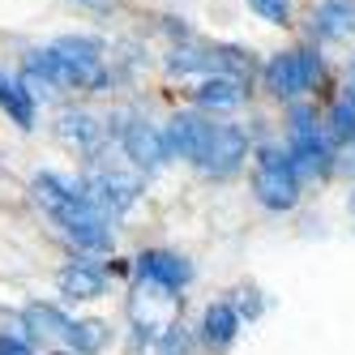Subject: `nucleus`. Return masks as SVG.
<instances>
[{"instance_id":"14","label":"nucleus","mask_w":355,"mask_h":355,"mask_svg":"<svg viewBox=\"0 0 355 355\" xmlns=\"http://www.w3.org/2000/svg\"><path fill=\"white\" fill-rule=\"evenodd\" d=\"M240 334V313L232 309V304H210L206 317H201V338H206L210 347H232Z\"/></svg>"},{"instance_id":"6","label":"nucleus","mask_w":355,"mask_h":355,"mask_svg":"<svg viewBox=\"0 0 355 355\" xmlns=\"http://www.w3.org/2000/svg\"><path fill=\"white\" fill-rule=\"evenodd\" d=\"M137 193H141V180L129 175V171H98V175L86 180V197L103 214H124L137 201Z\"/></svg>"},{"instance_id":"22","label":"nucleus","mask_w":355,"mask_h":355,"mask_svg":"<svg viewBox=\"0 0 355 355\" xmlns=\"http://www.w3.org/2000/svg\"><path fill=\"white\" fill-rule=\"evenodd\" d=\"M0 355H35L21 338H13V334H0Z\"/></svg>"},{"instance_id":"12","label":"nucleus","mask_w":355,"mask_h":355,"mask_svg":"<svg viewBox=\"0 0 355 355\" xmlns=\"http://www.w3.org/2000/svg\"><path fill=\"white\" fill-rule=\"evenodd\" d=\"M291 167H295V175L304 180V175H325L329 171V141H325V133H309V137H291Z\"/></svg>"},{"instance_id":"18","label":"nucleus","mask_w":355,"mask_h":355,"mask_svg":"<svg viewBox=\"0 0 355 355\" xmlns=\"http://www.w3.org/2000/svg\"><path fill=\"white\" fill-rule=\"evenodd\" d=\"M64 343H69L73 355H94V351L107 347V325L103 321H73Z\"/></svg>"},{"instance_id":"19","label":"nucleus","mask_w":355,"mask_h":355,"mask_svg":"<svg viewBox=\"0 0 355 355\" xmlns=\"http://www.w3.org/2000/svg\"><path fill=\"white\" fill-rule=\"evenodd\" d=\"M21 321H26V329H35V334H56V338H64L69 325H73L60 309H52V304H31V309L21 313Z\"/></svg>"},{"instance_id":"20","label":"nucleus","mask_w":355,"mask_h":355,"mask_svg":"<svg viewBox=\"0 0 355 355\" xmlns=\"http://www.w3.org/2000/svg\"><path fill=\"white\" fill-rule=\"evenodd\" d=\"M167 69L171 73H218V56L214 52H171Z\"/></svg>"},{"instance_id":"2","label":"nucleus","mask_w":355,"mask_h":355,"mask_svg":"<svg viewBox=\"0 0 355 355\" xmlns=\"http://www.w3.org/2000/svg\"><path fill=\"white\" fill-rule=\"evenodd\" d=\"M252 193L266 210H291L300 201V175L287 155L278 150H261V163L252 171Z\"/></svg>"},{"instance_id":"25","label":"nucleus","mask_w":355,"mask_h":355,"mask_svg":"<svg viewBox=\"0 0 355 355\" xmlns=\"http://www.w3.org/2000/svg\"><path fill=\"white\" fill-rule=\"evenodd\" d=\"M351 90H355V64H351Z\"/></svg>"},{"instance_id":"1","label":"nucleus","mask_w":355,"mask_h":355,"mask_svg":"<svg viewBox=\"0 0 355 355\" xmlns=\"http://www.w3.org/2000/svg\"><path fill=\"white\" fill-rule=\"evenodd\" d=\"M52 52L60 56V86H78V90H98L107 82L103 73V47L82 35H64L52 43Z\"/></svg>"},{"instance_id":"4","label":"nucleus","mask_w":355,"mask_h":355,"mask_svg":"<svg viewBox=\"0 0 355 355\" xmlns=\"http://www.w3.org/2000/svg\"><path fill=\"white\" fill-rule=\"evenodd\" d=\"M35 201H39L47 214H56L60 223H69L73 214H82L90 206L86 184L82 180H69V175H56V171L35 175Z\"/></svg>"},{"instance_id":"3","label":"nucleus","mask_w":355,"mask_h":355,"mask_svg":"<svg viewBox=\"0 0 355 355\" xmlns=\"http://www.w3.org/2000/svg\"><path fill=\"white\" fill-rule=\"evenodd\" d=\"M321 82V60L313 47H300V52H283L266 64V90L278 98H295L304 90H313Z\"/></svg>"},{"instance_id":"7","label":"nucleus","mask_w":355,"mask_h":355,"mask_svg":"<svg viewBox=\"0 0 355 355\" xmlns=\"http://www.w3.org/2000/svg\"><path fill=\"white\" fill-rule=\"evenodd\" d=\"M210 137H214V124L206 116H197V112H175L167 120V150H171V155H180V159L201 163Z\"/></svg>"},{"instance_id":"23","label":"nucleus","mask_w":355,"mask_h":355,"mask_svg":"<svg viewBox=\"0 0 355 355\" xmlns=\"http://www.w3.org/2000/svg\"><path fill=\"white\" fill-rule=\"evenodd\" d=\"M82 5H90V9H107L112 0H82Z\"/></svg>"},{"instance_id":"8","label":"nucleus","mask_w":355,"mask_h":355,"mask_svg":"<svg viewBox=\"0 0 355 355\" xmlns=\"http://www.w3.org/2000/svg\"><path fill=\"white\" fill-rule=\"evenodd\" d=\"M124 155H129L137 167L146 171H159L167 163V133H159L155 124H146V120H133V124H124Z\"/></svg>"},{"instance_id":"26","label":"nucleus","mask_w":355,"mask_h":355,"mask_svg":"<svg viewBox=\"0 0 355 355\" xmlns=\"http://www.w3.org/2000/svg\"><path fill=\"white\" fill-rule=\"evenodd\" d=\"M5 82H9V73H0V86H5Z\"/></svg>"},{"instance_id":"16","label":"nucleus","mask_w":355,"mask_h":355,"mask_svg":"<svg viewBox=\"0 0 355 355\" xmlns=\"http://www.w3.org/2000/svg\"><path fill=\"white\" fill-rule=\"evenodd\" d=\"M56 283H60V291L64 295H73V300H98L103 295V274H98L94 266H64L60 274H56Z\"/></svg>"},{"instance_id":"11","label":"nucleus","mask_w":355,"mask_h":355,"mask_svg":"<svg viewBox=\"0 0 355 355\" xmlns=\"http://www.w3.org/2000/svg\"><path fill=\"white\" fill-rule=\"evenodd\" d=\"M313 31L321 39H351L355 35V0H321L313 9Z\"/></svg>"},{"instance_id":"5","label":"nucleus","mask_w":355,"mask_h":355,"mask_svg":"<svg viewBox=\"0 0 355 355\" xmlns=\"http://www.w3.org/2000/svg\"><path fill=\"white\" fill-rule=\"evenodd\" d=\"M244 159H248V137H244L240 124H214V137H210L197 167L206 175H214V180H227L232 171H240Z\"/></svg>"},{"instance_id":"13","label":"nucleus","mask_w":355,"mask_h":355,"mask_svg":"<svg viewBox=\"0 0 355 355\" xmlns=\"http://www.w3.org/2000/svg\"><path fill=\"white\" fill-rule=\"evenodd\" d=\"M193 98H197V107H206V112H232V107L244 103V82L227 78V73H214V78H206L193 90Z\"/></svg>"},{"instance_id":"21","label":"nucleus","mask_w":355,"mask_h":355,"mask_svg":"<svg viewBox=\"0 0 355 355\" xmlns=\"http://www.w3.org/2000/svg\"><path fill=\"white\" fill-rule=\"evenodd\" d=\"M252 13H261L266 21H274V26H283V21L291 17V0H248Z\"/></svg>"},{"instance_id":"17","label":"nucleus","mask_w":355,"mask_h":355,"mask_svg":"<svg viewBox=\"0 0 355 355\" xmlns=\"http://www.w3.org/2000/svg\"><path fill=\"white\" fill-rule=\"evenodd\" d=\"M325 141L338 146V141H355V90H347L325 116Z\"/></svg>"},{"instance_id":"15","label":"nucleus","mask_w":355,"mask_h":355,"mask_svg":"<svg viewBox=\"0 0 355 355\" xmlns=\"http://www.w3.org/2000/svg\"><path fill=\"white\" fill-rule=\"evenodd\" d=\"M56 137L64 146H73V150H94L98 137H103V129H98V120L90 112H64L56 120Z\"/></svg>"},{"instance_id":"24","label":"nucleus","mask_w":355,"mask_h":355,"mask_svg":"<svg viewBox=\"0 0 355 355\" xmlns=\"http://www.w3.org/2000/svg\"><path fill=\"white\" fill-rule=\"evenodd\" d=\"M347 206H351V214H355V193H351V201H347Z\"/></svg>"},{"instance_id":"27","label":"nucleus","mask_w":355,"mask_h":355,"mask_svg":"<svg viewBox=\"0 0 355 355\" xmlns=\"http://www.w3.org/2000/svg\"><path fill=\"white\" fill-rule=\"evenodd\" d=\"M60 355H73V351H60Z\"/></svg>"},{"instance_id":"10","label":"nucleus","mask_w":355,"mask_h":355,"mask_svg":"<svg viewBox=\"0 0 355 355\" xmlns=\"http://www.w3.org/2000/svg\"><path fill=\"white\" fill-rule=\"evenodd\" d=\"M60 227H64V236L78 244V248H90V252H107V248H112V227H107V214L98 210L94 201H90L82 214H73L69 223H60Z\"/></svg>"},{"instance_id":"9","label":"nucleus","mask_w":355,"mask_h":355,"mask_svg":"<svg viewBox=\"0 0 355 355\" xmlns=\"http://www.w3.org/2000/svg\"><path fill=\"white\" fill-rule=\"evenodd\" d=\"M137 270H141L146 283H155V287H163V291H180L189 278H193V266H189L184 257H175V252H167V248L141 252V257H137Z\"/></svg>"}]
</instances>
